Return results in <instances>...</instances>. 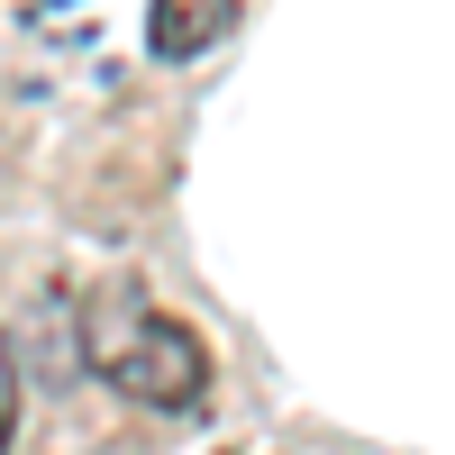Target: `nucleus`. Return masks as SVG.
I'll return each instance as SVG.
<instances>
[{"label":"nucleus","instance_id":"f257e3e1","mask_svg":"<svg viewBox=\"0 0 455 455\" xmlns=\"http://www.w3.org/2000/svg\"><path fill=\"white\" fill-rule=\"evenodd\" d=\"M83 355L109 392H128L137 410H192L210 392V355H201V337L164 319V310H146V300H100L92 328H83Z\"/></svg>","mask_w":455,"mask_h":455},{"label":"nucleus","instance_id":"f03ea898","mask_svg":"<svg viewBox=\"0 0 455 455\" xmlns=\"http://www.w3.org/2000/svg\"><path fill=\"white\" fill-rule=\"evenodd\" d=\"M228 19H237V0H156V19H146V36H156V55L182 64L228 36Z\"/></svg>","mask_w":455,"mask_h":455},{"label":"nucleus","instance_id":"7ed1b4c3","mask_svg":"<svg viewBox=\"0 0 455 455\" xmlns=\"http://www.w3.org/2000/svg\"><path fill=\"white\" fill-rule=\"evenodd\" d=\"M10 437H19V355L0 337V455H10Z\"/></svg>","mask_w":455,"mask_h":455}]
</instances>
